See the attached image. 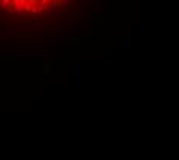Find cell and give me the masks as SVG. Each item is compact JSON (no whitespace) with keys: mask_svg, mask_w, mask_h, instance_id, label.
I'll return each instance as SVG.
<instances>
[{"mask_svg":"<svg viewBox=\"0 0 179 160\" xmlns=\"http://www.w3.org/2000/svg\"><path fill=\"white\" fill-rule=\"evenodd\" d=\"M57 6H59V3L56 2V0H51V3L50 5H46V14L48 15H53V14H56L57 13Z\"/></svg>","mask_w":179,"mask_h":160,"instance_id":"6da1fadb","label":"cell"},{"mask_svg":"<svg viewBox=\"0 0 179 160\" xmlns=\"http://www.w3.org/2000/svg\"><path fill=\"white\" fill-rule=\"evenodd\" d=\"M11 2H13V0H11Z\"/></svg>","mask_w":179,"mask_h":160,"instance_id":"8992f818","label":"cell"},{"mask_svg":"<svg viewBox=\"0 0 179 160\" xmlns=\"http://www.w3.org/2000/svg\"><path fill=\"white\" fill-rule=\"evenodd\" d=\"M94 3H97V0H94Z\"/></svg>","mask_w":179,"mask_h":160,"instance_id":"5b68a950","label":"cell"},{"mask_svg":"<svg viewBox=\"0 0 179 160\" xmlns=\"http://www.w3.org/2000/svg\"><path fill=\"white\" fill-rule=\"evenodd\" d=\"M56 42V39H46V43H54Z\"/></svg>","mask_w":179,"mask_h":160,"instance_id":"277c9868","label":"cell"},{"mask_svg":"<svg viewBox=\"0 0 179 160\" xmlns=\"http://www.w3.org/2000/svg\"><path fill=\"white\" fill-rule=\"evenodd\" d=\"M11 0H2V2H0V6H2L3 9H9L11 8Z\"/></svg>","mask_w":179,"mask_h":160,"instance_id":"7a4b0ae2","label":"cell"},{"mask_svg":"<svg viewBox=\"0 0 179 160\" xmlns=\"http://www.w3.org/2000/svg\"><path fill=\"white\" fill-rule=\"evenodd\" d=\"M31 8H32L31 0H25V2H23V9H25V11H31Z\"/></svg>","mask_w":179,"mask_h":160,"instance_id":"3957f363","label":"cell"}]
</instances>
